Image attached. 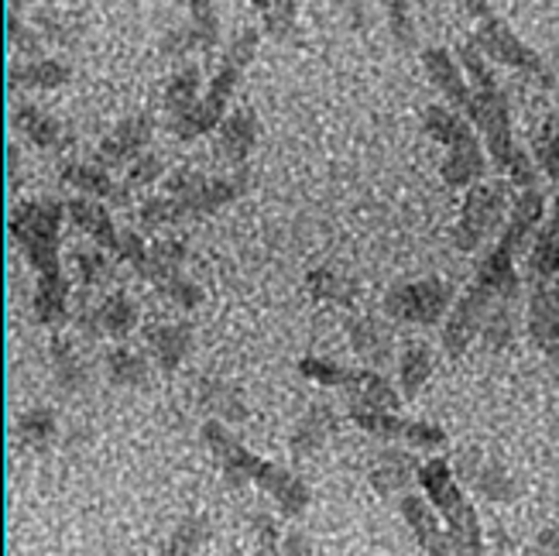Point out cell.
<instances>
[{
  "label": "cell",
  "instance_id": "cell-1",
  "mask_svg": "<svg viewBox=\"0 0 559 556\" xmlns=\"http://www.w3.org/2000/svg\"><path fill=\"white\" fill-rule=\"evenodd\" d=\"M460 56H464V66L471 72V117L477 120V128L484 131V141H488V152H491L495 165L501 168V173L512 176V182L532 189V182H536V168H532V162L515 149L512 114H508V96L498 86L491 66L484 62L480 45L467 42Z\"/></svg>",
  "mask_w": 559,
  "mask_h": 556
},
{
  "label": "cell",
  "instance_id": "cell-2",
  "mask_svg": "<svg viewBox=\"0 0 559 556\" xmlns=\"http://www.w3.org/2000/svg\"><path fill=\"white\" fill-rule=\"evenodd\" d=\"M69 210L59 200H28L11 213V234L21 245L24 258L38 272V282H62L59 237Z\"/></svg>",
  "mask_w": 559,
  "mask_h": 556
},
{
  "label": "cell",
  "instance_id": "cell-3",
  "mask_svg": "<svg viewBox=\"0 0 559 556\" xmlns=\"http://www.w3.org/2000/svg\"><path fill=\"white\" fill-rule=\"evenodd\" d=\"M254 48H258V32H254V28L240 32V35L230 42V48L224 52L221 66H216V72H213L210 90H206V96L200 100V107L192 110L186 120H179V125H173V131H176L179 138L189 141V138L206 134L210 128H221V125H224V110H227V104H230V93L237 90V80H240V72H245V66L251 62Z\"/></svg>",
  "mask_w": 559,
  "mask_h": 556
},
{
  "label": "cell",
  "instance_id": "cell-4",
  "mask_svg": "<svg viewBox=\"0 0 559 556\" xmlns=\"http://www.w3.org/2000/svg\"><path fill=\"white\" fill-rule=\"evenodd\" d=\"M419 481H423L429 501L436 505V509H440V516H443L447 529L453 533V540L464 546L467 553L484 556L477 512H474V505L464 498V492H460L456 477H453V468L443 461V457H432L429 464L419 468Z\"/></svg>",
  "mask_w": 559,
  "mask_h": 556
},
{
  "label": "cell",
  "instance_id": "cell-5",
  "mask_svg": "<svg viewBox=\"0 0 559 556\" xmlns=\"http://www.w3.org/2000/svg\"><path fill=\"white\" fill-rule=\"evenodd\" d=\"M426 131L447 144V158H443V179L447 186H467L480 179L484 173V152L480 141L474 138L471 125L456 110L447 107H426Z\"/></svg>",
  "mask_w": 559,
  "mask_h": 556
},
{
  "label": "cell",
  "instance_id": "cell-6",
  "mask_svg": "<svg viewBox=\"0 0 559 556\" xmlns=\"http://www.w3.org/2000/svg\"><path fill=\"white\" fill-rule=\"evenodd\" d=\"M251 186L248 173H230V176H203L192 168H179L165 179V197L173 200L179 221L192 213H213L227 206L230 200L245 197Z\"/></svg>",
  "mask_w": 559,
  "mask_h": 556
},
{
  "label": "cell",
  "instance_id": "cell-7",
  "mask_svg": "<svg viewBox=\"0 0 559 556\" xmlns=\"http://www.w3.org/2000/svg\"><path fill=\"white\" fill-rule=\"evenodd\" d=\"M460 4L467 8V14L477 21V45L488 52L491 59H498L501 66H512V69H522V72H528V76H536V80H543V83H549L552 76H549V69H546V62L532 52V48L508 28V24L484 4V0H460Z\"/></svg>",
  "mask_w": 559,
  "mask_h": 556
},
{
  "label": "cell",
  "instance_id": "cell-8",
  "mask_svg": "<svg viewBox=\"0 0 559 556\" xmlns=\"http://www.w3.org/2000/svg\"><path fill=\"white\" fill-rule=\"evenodd\" d=\"M512 182L508 179H491V182H480L471 189V197L464 203V213H460V224H456V248L460 251H477L484 240L495 234V227L501 224V216L508 213L512 203Z\"/></svg>",
  "mask_w": 559,
  "mask_h": 556
},
{
  "label": "cell",
  "instance_id": "cell-9",
  "mask_svg": "<svg viewBox=\"0 0 559 556\" xmlns=\"http://www.w3.org/2000/svg\"><path fill=\"white\" fill-rule=\"evenodd\" d=\"M450 306H453V288L440 279L395 285V288H388V296H384L388 317L402 323H419V327L440 323L443 312H450Z\"/></svg>",
  "mask_w": 559,
  "mask_h": 556
},
{
  "label": "cell",
  "instance_id": "cell-10",
  "mask_svg": "<svg viewBox=\"0 0 559 556\" xmlns=\"http://www.w3.org/2000/svg\"><path fill=\"white\" fill-rule=\"evenodd\" d=\"M216 42H221V21H216L213 0H189V21L186 28L173 32L165 38L162 52L182 59L189 52H213Z\"/></svg>",
  "mask_w": 559,
  "mask_h": 556
},
{
  "label": "cell",
  "instance_id": "cell-11",
  "mask_svg": "<svg viewBox=\"0 0 559 556\" xmlns=\"http://www.w3.org/2000/svg\"><path fill=\"white\" fill-rule=\"evenodd\" d=\"M495 303L498 299H491L477 285H471L467 293L456 299V306L450 309V320L443 327V347H447V354H464L471 347V341L480 333L484 317H488Z\"/></svg>",
  "mask_w": 559,
  "mask_h": 556
},
{
  "label": "cell",
  "instance_id": "cell-12",
  "mask_svg": "<svg viewBox=\"0 0 559 556\" xmlns=\"http://www.w3.org/2000/svg\"><path fill=\"white\" fill-rule=\"evenodd\" d=\"M528 330L536 347L549 357H559V282L536 279L528 296Z\"/></svg>",
  "mask_w": 559,
  "mask_h": 556
},
{
  "label": "cell",
  "instance_id": "cell-13",
  "mask_svg": "<svg viewBox=\"0 0 559 556\" xmlns=\"http://www.w3.org/2000/svg\"><path fill=\"white\" fill-rule=\"evenodd\" d=\"M152 141V120L148 117H128L100 141L96 149V165H104L107 173L120 165H131L134 158H141L144 144Z\"/></svg>",
  "mask_w": 559,
  "mask_h": 556
},
{
  "label": "cell",
  "instance_id": "cell-14",
  "mask_svg": "<svg viewBox=\"0 0 559 556\" xmlns=\"http://www.w3.org/2000/svg\"><path fill=\"white\" fill-rule=\"evenodd\" d=\"M456 474L491 501H508L519 492L512 474H508L498 461H491V457H484V450H464V453H460L456 457Z\"/></svg>",
  "mask_w": 559,
  "mask_h": 556
},
{
  "label": "cell",
  "instance_id": "cell-15",
  "mask_svg": "<svg viewBox=\"0 0 559 556\" xmlns=\"http://www.w3.org/2000/svg\"><path fill=\"white\" fill-rule=\"evenodd\" d=\"M251 481H258L261 488H269V495L282 505L285 516H299L309 505V488L292 471H285L272 461H258Z\"/></svg>",
  "mask_w": 559,
  "mask_h": 556
},
{
  "label": "cell",
  "instance_id": "cell-16",
  "mask_svg": "<svg viewBox=\"0 0 559 556\" xmlns=\"http://www.w3.org/2000/svg\"><path fill=\"white\" fill-rule=\"evenodd\" d=\"M62 182L76 186L90 200H128V192H131L128 182L117 186L107 168L96 165V162H66L62 165Z\"/></svg>",
  "mask_w": 559,
  "mask_h": 556
},
{
  "label": "cell",
  "instance_id": "cell-17",
  "mask_svg": "<svg viewBox=\"0 0 559 556\" xmlns=\"http://www.w3.org/2000/svg\"><path fill=\"white\" fill-rule=\"evenodd\" d=\"M144 347L162 371H176L192 347V330L189 323H158L144 333Z\"/></svg>",
  "mask_w": 559,
  "mask_h": 556
},
{
  "label": "cell",
  "instance_id": "cell-18",
  "mask_svg": "<svg viewBox=\"0 0 559 556\" xmlns=\"http://www.w3.org/2000/svg\"><path fill=\"white\" fill-rule=\"evenodd\" d=\"M69 221L76 224L86 237H93L96 245H100L104 251H114L117 255V245H120V230L114 227L110 213L100 200H90V197H80L72 200L69 206Z\"/></svg>",
  "mask_w": 559,
  "mask_h": 556
},
{
  "label": "cell",
  "instance_id": "cell-19",
  "mask_svg": "<svg viewBox=\"0 0 559 556\" xmlns=\"http://www.w3.org/2000/svg\"><path fill=\"white\" fill-rule=\"evenodd\" d=\"M539 224H543V192L539 189H525L522 197L515 200V206H512V221H508L498 245L508 248L512 255H519L525 248V240L539 230Z\"/></svg>",
  "mask_w": 559,
  "mask_h": 556
},
{
  "label": "cell",
  "instance_id": "cell-20",
  "mask_svg": "<svg viewBox=\"0 0 559 556\" xmlns=\"http://www.w3.org/2000/svg\"><path fill=\"white\" fill-rule=\"evenodd\" d=\"M423 62H426V72L429 80L440 86V93L447 96V100L456 107V110H467L471 114V86L464 83V76H460L456 62L450 59L447 48H426L423 52Z\"/></svg>",
  "mask_w": 559,
  "mask_h": 556
},
{
  "label": "cell",
  "instance_id": "cell-21",
  "mask_svg": "<svg viewBox=\"0 0 559 556\" xmlns=\"http://www.w3.org/2000/svg\"><path fill=\"white\" fill-rule=\"evenodd\" d=\"M477 288H484L491 299H515V285H519V275H515V255L508 248H495L488 258H484L480 272L474 279Z\"/></svg>",
  "mask_w": 559,
  "mask_h": 556
},
{
  "label": "cell",
  "instance_id": "cell-22",
  "mask_svg": "<svg viewBox=\"0 0 559 556\" xmlns=\"http://www.w3.org/2000/svg\"><path fill=\"white\" fill-rule=\"evenodd\" d=\"M200 80H203V72H200V66H192V62H186L176 76H173V83H168V90H165V114H168V128L173 125H179V120H186L192 110L200 107Z\"/></svg>",
  "mask_w": 559,
  "mask_h": 556
},
{
  "label": "cell",
  "instance_id": "cell-23",
  "mask_svg": "<svg viewBox=\"0 0 559 556\" xmlns=\"http://www.w3.org/2000/svg\"><path fill=\"white\" fill-rule=\"evenodd\" d=\"M416 474H419V464H416V457H412V453H405V450H381L374 468H371V485L381 495H395V492L408 488Z\"/></svg>",
  "mask_w": 559,
  "mask_h": 556
},
{
  "label": "cell",
  "instance_id": "cell-24",
  "mask_svg": "<svg viewBox=\"0 0 559 556\" xmlns=\"http://www.w3.org/2000/svg\"><path fill=\"white\" fill-rule=\"evenodd\" d=\"M254 141H258V120L251 110H237L230 117H224V125H221V138H216V149H221V155L227 162H245L248 152L254 149Z\"/></svg>",
  "mask_w": 559,
  "mask_h": 556
},
{
  "label": "cell",
  "instance_id": "cell-25",
  "mask_svg": "<svg viewBox=\"0 0 559 556\" xmlns=\"http://www.w3.org/2000/svg\"><path fill=\"white\" fill-rule=\"evenodd\" d=\"M344 392L350 395V409H384V413H392L399 405L395 389L374 371H350Z\"/></svg>",
  "mask_w": 559,
  "mask_h": 556
},
{
  "label": "cell",
  "instance_id": "cell-26",
  "mask_svg": "<svg viewBox=\"0 0 559 556\" xmlns=\"http://www.w3.org/2000/svg\"><path fill=\"white\" fill-rule=\"evenodd\" d=\"M14 125L24 131V138L35 141L38 149L62 152L66 144H69V138H66V131H62L59 120H56V117H48L45 110H38V107H32V104H17V107H14Z\"/></svg>",
  "mask_w": 559,
  "mask_h": 556
},
{
  "label": "cell",
  "instance_id": "cell-27",
  "mask_svg": "<svg viewBox=\"0 0 559 556\" xmlns=\"http://www.w3.org/2000/svg\"><path fill=\"white\" fill-rule=\"evenodd\" d=\"M528 272H532V279H556V272H559V197L552 203L549 224L539 230L536 245H532Z\"/></svg>",
  "mask_w": 559,
  "mask_h": 556
},
{
  "label": "cell",
  "instance_id": "cell-28",
  "mask_svg": "<svg viewBox=\"0 0 559 556\" xmlns=\"http://www.w3.org/2000/svg\"><path fill=\"white\" fill-rule=\"evenodd\" d=\"M330 429H333V413L326 405H312L309 413L299 419V426H296V433H292V453L296 457H309V453H316L323 443H326V437H330Z\"/></svg>",
  "mask_w": 559,
  "mask_h": 556
},
{
  "label": "cell",
  "instance_id": "cell-29",
  "mask_svg": "<svg viewBox=\"0 0 559 556\" xmlns=\"http://www.w3.org/2000/svg\"><path fill=\"white\" fill-rule=\"evenodd\" d=\"M69 80V66L59 59H35L11 69V83L21 90H56Z\"/></svg>",
  "mask_w": 559,
  "mask_h": 556
},
{
  "label": "cell",
  "instance_id": "cell-30",
  "mask_svg": "<svg viewBox=\"0 0 559 556\" xmlns=\"http://www.w3.org/2000/svg\"><path fill=\"white\" fill-rule=\"evenodd\" d=\"M432 375V351L423 341H408L399 357V381L405 395H416Z\"/></svg>",
  "mask_w": 559,
  "mask_h": 556
},
{
  "label": "cell",
  "instance_id": "cell-31",
  "mask_svg": "<svg viewBox=\"0 0 559 556\" xmlns=\"http://www.w3.org/2000/svg\"><path fill=\"white\" fill-rule=\"evenodd\" d=\"M104 368H107V378L114 385H120V389H138V385L148 381V360H144L131 347H114V351H107Z\"/></svg>",
  "mask_w": 559,
  "mask_h": 556
},
{
  "label": "cell",
  "instance_id": "cell-32",
  "mask_svg": "<svg viewBox=\"0 0 559 556\" xmlns=\"http://www.w3.org/2000/svg\"><path fill=\"white\" fill-rule=\"evenodd\" d=\"M350 341H354V351L368 360V365H384L388 354H392V336L388 330L374 320H354L350 323Z\"/></svg>",
  "mask_w": 559,
  "mask_h": 556
},
{
  "label": "cell",
  "instance_id": "cell-33",
  "mask_svg": "<svg viewBox=\"0 0 559 556\" xmlns=\"http://www.w3.org/2000/svg\"><path fill=\"white\" fill-rule=\"evenodd\" d=\"M134 327H138V306H134L131 296L110 293V296L100 299V333L104 336L120 341V336H128Z\"/></svg>",
  "mask_w": 559,
  "mask_h": 556
},
{
  "label": "cell",
  "instance_id": "cell-34",
  "mask_svg": "<svg viewBox=\"0 0 559 556\" xmlns=\"http://www.w3.org/2000/svg\"><path fill=\"white\" fill-rule=\"evenodd\" d=\"M200 405L210 416H221L227 423L245 419V402H240L237 392L224 381H200Z\"/></svg>",
  "mask_w": 559,
  "mask_h": 556
},
{
  "label": "cell",
  "instance_id": "cell-35",
  "mask_svg": "<svg viewBox=\"0 0 559 556\" xmlns=\"http://www.w3.org/2000/svg\"><path fill=\"white\" fill-rule=\"evenodd\" d=\"M52 368H56V381L62 385L66 392L83 389L86 365H83V357L76 354V347H72L66 336H56V344H52Z\"/></svg>",
  "mask_w": 559,
  "mask_h": 556
},
{
  "label": "cell",
  "instance_id": "cell-36",
  "mask_svg": "<svg viewBox=\"0 0 559 556\" xmlns=\"http://www.w3.org/2000/svg\"><path fill=\"white\" fill-rule=\"evenodd\" d=\"M350 416L360 429L374 433L381 440H399V443H405V433L412 423V419H399L392 413H384V409H350Z\"/></svg>",
  "mask_w": 559,
  "mask_h": 556
},
{
  "label": "cell",
  "instance_id": "cell-37",
  "mask_svg": "<svg viewBox=\"0 0 559 556\" xmlns=\"http://www.w3.org/2000/svg\"><path fill=\"white\" fill-rule=\"evenodd\" d=\"M484 341H488L491 351H501L508 341H512V333H515V309H512V299H498L491 306V312L484 317Z\"/></svg>",
  "mask_w": 559,
  "mask_h": 556
},
{
  "label": "cell",
  "instance_id": "cell-38",
  "mask_svg": "<svg viewBox=\"0 0 559 556\" xmlns=\"http://www.w3.org/2000/svg\"><path fill=\"white\" fill-rule=\"evenodd\" d=\"M72 272H76L83 288H100V285L110 282V258L104 255V248L76 251V255H72Z\"/></svg>",
  "mask_w": 559,
  "mask_h": 556
},
{
  "label": "cell",
  "instance_id": "cell-39",
  "mask_svg": "<svg viewBox=\"0 0 559 556\" xmlns=\"http://www.w3.org/2000/svg\"><path fill=\"white\" fill-rule=\"evenodd\" d=\"M254 8L264 14V28L272 38H288L296 28V0H254Z\"/></svg>",
  "mask_w": 559,
  "mask_h": 556
},
{
  "label": "cell",
  "instance_id": "cell-40",
  "mask_svg": "<svg viewBox=\"0 0 559 556\" xmlns=\"http://www.w3.org/2000/svg\"><path fill=\"white\" fill-rule=\"evenodd\" d=\"M17 437L24 443H35V447L48 443L56 437V413H52V409H45V405L28 409V413L17 419Z\"/></svg>",
  "mask_w": 559,
  "mask_h": 556
},
{
  "label": "cell",
  "instance_id": "cell-41",
  "mask_svg": "<svg viewBox=\"0 0 559 556\" xmlns=\"http://www.w3.org/2000/svg\"><path fill=\"white\" fill-rule=\"evenodd\" d=\"M206 536H210L206 519H189L176 529L173 540L165 543L162 556H197V549L206 543Z\"/></svg>",
  "mask_w": 559,
  "mask_h": 556
},
{
  "label": "cell",
  "instance_id": "cell-42",
  "mask_svg": "<svg viewBox=\"0 0 559 556\" xmlns=\"http://www.w3.org/2000/svg\"><path fill=\"white\" fill-rule=\"evenodd\" d=\"M299 368H302V375H309L312 381L330 385V389H344L347 378H350V371H347V368L330 365V360H320V357H306Z\"/></svg>",
  "mask_w": 559,
  "mask_h": 556
},
{
  "label": "cell",
  "instance_id": "cell-43",
  "mask_svg": "<svg viewBox=\"0 0 559 556\" xmlns=\"http://www.w3.org/2000/svg\"><path fill=\"white\" fill-rule=\"evenodd\" d=\"M447 443V433L432 423H408V433H405V447L412 450H440Z\"/></svg>",
  "mask_w": 559,
  "mask_h": 556
},
{
  "label": "cell",
  "instance_id": "cell-44",
  "mask_svg": "<svg viewBox=\"0 0 559 556\" xmlns=\"http://www.w3.org/2000/svg\"><path fill=\"white\" fill-rule=\"evenodd\" d=\"M162 293L173 299L176 306H182V309H192V306H200V299H203V293H200V285L192 282V279H186V275H176V279H168L165 285H158Z\"/></svg>",
  "mask_w": 559,
  "mask_h": 556
},
{
  "label": "cell",
  "instance_id": "cell-45",
  "mask_svg": "<svg viewBox=\"0 0 559 556\" xmlns=\"http://www.w3.org/2000/svg\"><path fill=\"white\" fill-rule=\"evenodd\" d=\"M309 288H312V296H320V299H340V303L350 299V285L333 279L330 272H312L309 275Z\"/></svg>",
  "mask_w": 559,
  "mask_h": 556
},
{
  "label": "cell",
  "instance_id": "cell-46",
  "mask_svg": "<svg viewBox=\"0 0 559 556\" xmlns=\"http://www.w3.org/2000/svg\"><path fill=\"white\" fill-rule=\"evenodd\" d=\"M162 173H165L162 158H155V155H141V158H134V162L128 165V186H131V189H134V186H148V182H155Z\"/></svg>",
  "mask_w": 559,
  "mask_h": 556
},
{
  "label": "cell",
  "instance_id": "cell-47",
  "mask_svg": "<svg viewBox=\"0 0 559 556\" xmlns=\"http://www.w3.org/2000/svg\"><path fill=\"white\" fill-rule=\"evenodd\" d=\"M388 14H392V32L399 45H412V21H408V0H388Z\"/></svg>",
  "mask_w": 559,
  "mask_h": 556
},
{
  "label": "cell",
  "instance_id": "cell-48",
  "mask_svg": "<svg viewBox=\"0 0 559 556\" xmlns=\"http://www.w3.org/2000/svg\"><path fill=\"white\" fill-rule=\"evenodd\" d=\"M543 168L549 173V179H559V110L552 117V128H549V138L543 144Z\"/></svg>",
  "mask_w": 559,
  "mask_h": 556
},
{
  "label": "cell",
  "instance_id": "cell-49",
  "mask_svg": "<svg viewBox=\"0 0 559 556\" xmlns=\"http://www.w3.org/2000/svg\"><path fill=\"white\" fill-rule=\"evenodd\" d=\"M525 556H559V529L556 525L543 529V533L532 540V546H528Z\"/></svg>",
  "mask_w": 559,
  "mask_h": 556
},
{
  "label": "cell",
  "instance_id": "cell-50",
  "mask_svg": "<svg viewBox=\"0 0 559 556\" xmlns=\"http://www.w3.org/2000/svg\"><path fill=\"white\" fill-rule=\"evenodd\" d=\"M282 556H309V540L302 533H292L282 543Z\"/></svg>",
  "mask_w": 559,
  "mask_h": 556
}]
</instances>
